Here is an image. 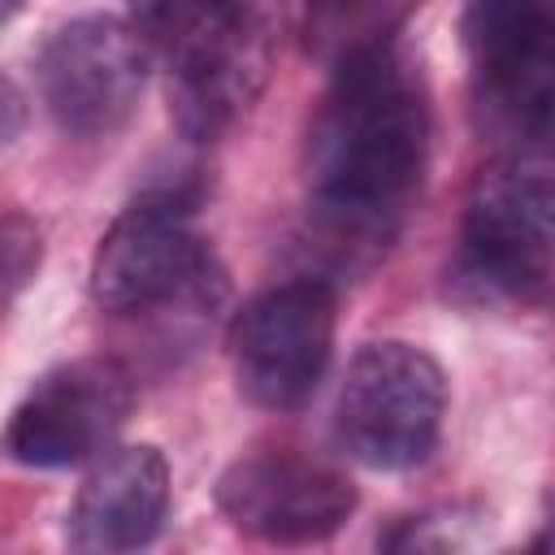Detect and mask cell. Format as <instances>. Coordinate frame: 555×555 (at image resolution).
Segmentation results:
<instances>
[{
    "label": "cell",
    "mask_w": 555,
    "mask_h": 555,
    "mask_svg": "<svg viewBox=\"0 0 555 555\" xmlns=\"http://www.w3.org/2000/svg\"><path fill=\"white\" fill-rule=\"evenodd\" d=\"M429 91L395 43L334 65L304 134L312 225L338 256L373 260L399 234L429 169Z\"/></svg>",
    "instance_id": "1"
},
{
    "label": "cell",
    "mask_w": 555,
    "mask_h": 555,
    "mask_svg": "<svg viewBox=\"0 0 555 555\" xmlns=\"http://www.w3.org/2000/svg\"><path fill=\"white\" fill-rule=\"evenodd\" d=\"M91 299L113 317L204 312L221 299V269L195 230L186 186L147 191L117 212L91 260Z\"/></svg>",
    "instance_id": "2"
},
{
    "label": "cell",
    "mask_w": 555,
    "mask_h": 555,
    "mask_svg": "<svg viewBox=\"0 0 555 555\" xmlns=\"http://www.w3.org/2000/svg\"><path fill=\"white\" fill-rule=\"evenodd\" d=\"M551 160L546 152H503L464 199L455 273L477 295L542 304L551 286Z\"/></svg>",
    "instance_id": "3"
},
{
    "label": "cell",
    "mask_w": 555,
    "mask_h": 555,
    "mask_svg": "<svg viewBox=\"0 0 555 555\" xmlns=\"http://www.w3.org/2000/svg\"><path fill=\"white\" fill-rule=\"evenodd\" d=\"M477 121L507 152H546L555 104V0H464Z\"/></svg>",
    "instance_id": "4"
},
{
    "label": "cell",
    "mask_w": 555,
    "mask_h": 555,
    "mask_svg": "<svg viewBox=\"0 0 555 555\" xmlns=\"http://www.w3.org/2000/svg\"><path fill=\"white\" fill-rule=\"evenodd\" d=\"M447 416L442 364L403 338L364 343L334 399V438L364 468L399 473L429 460Z\"/></svg>",
    "instance_id": "5"
},
{
    "label": "cell",
    "mask_w": 555,
    "mask_h": 555,
    "mask_svg": "<svg viewBox=\"0 0 555 555\" xmlns=\"http://www.w3.org/2000/svg\"><path fill=\"white\" fill-rule=\"evenodd\" d=\"M338 295L325 278H291L251 295L225 330L238 395L264 412H295L312 399L334 356Z\"/></svg>",
    "instance_id": "6"
},
{
    "label": "cell",
    "mask_w": 555,
    "mask_h": 555,
    "mask_svg": "<svg viewBox=\"0 0 555 555\" xmlns=\"http://www.w3.org/2000/svg\"><path fill=\"white\" fill-rule=\"evenodd\" d=\"M152 43L113 13H87L52 30L35 61L39 95L52 121L78 139L121 130L147 87Z\"/></svg>",
    "instance_id": "7"
},
{
    "label": "cell",
    "mask_w": 555,
    "mask_h": 555,
    "mask_svg": "<svg viewBox=\"0 0 555 555\" xmlns=\"http://www.w3.org/2000/svg\"><path fill=\"white\" fill-rule=\"evenodd\" d=\"M134 412V377L113 356H82L43 373L13 408L0 451L26 468H69L108 451Z\"/></svg>",
    "instance_id": "8"
},
{
    "label": "cell",
    "mask_w": 555,
    "mask_h": 555,
    "mask_svg": "<svg viewBox=\"0 0 555 555\" xmlns=\"http://www.w3.org/2000/svg\"><path fill=\"white\" fill-rule=\"evenodd\" d=\"M221 516L260 542L304 546L334 538L356 512V486L343 468L304 451H251L217 477Z\"/></svg>",
    "instance_id": "9"
},
{
    "label": "cell",
    "mask_w": 555,
    "mask_h": 555,
    "mask_svg": "<svg viewBox=\"0 0 555 555\" xmlns=\"http://www.w3.org/2000/svg\"><path fill=\"white\" fill-rule=\"evenodd\" d=\"M169 52V117L191 143L230 134L256 108L273 61L269 26L243 0Z\"/></svg>",
    "instance_id": "10"
},
{
    "label": "cell",
    "mask_w": 555,
    "mask_h": 555,
    "mask_svg": "<svg viewBox=\"0 0 555 555\" xmlns=\"http://www.w3.org/2000/svg\"><path fill=\"white\" fill-rule=\"evenodd\" d=\"M169 516V464L152 442L117 447L95 460L74 494L65 542L87 555L147 546Z\"/></svg>",
    "instance_id": "11"
},
{
    "label": "cell",
    "mask_w": 555,
    "mask_h": 555,
    "mask_svg": "<svg viewBox=\"0 0 555 555\" xmlns=\"http://www.w3.org/2000/svg\"><path fill=\"white\" fill-rule=\"evenodd\" d=\"M421 4L425 0H295V26L304 52L334 69L351 56L395 43Z\"/></svg>",
    "instance_id": "12"
},
{
    "label": "cell",
    "mask_w": 555,
    "mask_h": 555,
    "mask_svg": "<svg viewBox=\"0 0 555 555\" xmlns=\"http://www.w3.org/2000/svg\"><path fill=\"white\" fill-rule=\"evenodd\" d=\"M230 4L238 0H130V26L156 43V48H178L208 22H217Z\"/></svg>",
    "instance_id": "13"
},
{
    "label": "cell",
    "mask_w": 555,
    "mask_h": 555,
    "mask_svg": "<svg viewBox=\"0 0 555 555\" xmlns=\"http://www.w3.org/2000/svg\"><path fill=\"white\" fill-rule=\"evenodd\" d=\"M39 256H43L39 225L26 221L22 212L0 217V308H4V304L35 278Z\"/></svg>",
    "instance_id": "14"
},
{
    "label": "cell",
    "mask_w": 555,
    "mask_h": 555,
    "mask_svg": "<svg viewBox=\"0 0 555 555\" xmlns=\"http://www.w3.org/2000/svg\"><path fill=\"white\" fill-rule=\"evenodd\" d=\"M22 121H26V100H22V91H17L9 78H0V147L13 143V134L22 130Z\"/></svg>",
    "instance_id": "15"
},
{
    "label": "cell",
    "mask_w": 555,
    "mask_h": 555,
    "mask_svg": "<svg viewBox=\"0 0 555 555\" xmlns=\"http://www.w3.org/2000/svg\"><path fill=\"white\" fill-rule=\"evenodd\" d=\"M22 4H26V0H0V22H9V17L22 9Z\"/></svg>",
    "instance_id": "16"
}]
</instances>
